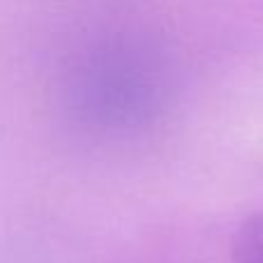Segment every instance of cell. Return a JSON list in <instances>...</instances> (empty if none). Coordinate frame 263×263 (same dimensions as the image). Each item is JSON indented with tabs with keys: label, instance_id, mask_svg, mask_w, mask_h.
Segmentation results:
<instances>
[{
	"label": "cell",
	"instance_id": "1",
	"mask_svg": "<svg viewBox=\"0 0 263 263\" xmlns=\"http://www.w3.org/2000/svg\"><path fill=\"white\" fill-rule=\"evenodd\" d=\"M231 263H263V210L242 219L231 238Z\"/></svg>",
	"mask_w": 263,
	"mask_h": 263
}]
</instances>
